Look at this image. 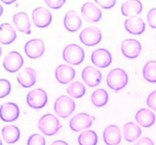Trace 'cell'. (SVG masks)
Masks as SVG:
<instances>
[{
    "label": "cell",
    "mask_w": 156,
    "mask_h": 145,
    "mask_svg": "<svg viewBox=\"0 0 156 145\" xmlns=\"http://www.w3.org/2000/svg\"><path fill=\"white\" fill-rule=\"evenodd\" d=\"M121 52L127 59H136L141 52L140 43L136 39H126L121 44Z\"/></svg>",
    "instance_id": "4fadbf2b"
},
{
    "label": "cell",
    "mask_w": 156,
    "mask_h": 145,
    "mask_svg": "<svg viewBox=\"0 0 156 145\" xmlns=\"http://www.w3.org/2000/svg\"><path fill=\"white\" fill-rule=\"evenodd\" d=\"M51 145H68V143L63 141V140H56V141L52 142Z\"/></svg>",
    "instance_id": "74e56055"
},
{
    "label": "cell",
    "mask_w": 156,
    "mask_h": 145,
    "mask_svg": "<svg viewBox=\"0 0 156 145\" xmlns=\"http://www.w3.org/2000/svg\"><path fill=\"white\" fill-rule=\"evenodd\" d=\"M78 143L79 145H97L98 135L96 132L92 129H86L82 132L78 136Z\"/></svg>",
    "instance_id": "83f0119b"
},
{
    "label": "cell",
    "mask_w": 156,
    "mask_h": 145,
    "mask_svg": "<svg viewBox=\"0 0 156 145\" xmlns=\"http://www.w3.org/2000/svg\"><path fill=\"white\" fill-rule=\"evenodd\" d=\"M146 104L149 108L156 111V91H153L152 93H150L146 98Z\"/></svg>",
    "instance_id": "e575fe53"
},
{
    "label": "cell",
    "mask_w": 156,
    "mask_h": 145,
    "mask_svg": "<svg viewBox=\"0 0 156 145\" xmlns=\"http://www.w3.org/2000/svg\"><path fill=\"white\" fill-rule=\"evenodd\" d=\"M11 83L7 79H0V98H4L11 93Z\"/></svg>",
    "instance_id": "4dcf8cb0"
},
{
    "label": "cell",
    "mask_w": 156,
    "mask_h": 145,
    "mask_svg": "<svg viewBox=\"0 0 156 145\" xmlns=\"http://www.w3.org/2000/svg\"><path fill=\"white\" fill-rule=\"evenodd\" d=\"M136 121L144 128H150L155 123V115L147 108H141L136 113Z\"/></svg>",
    "instance_id": "cb8c5ba5"
},
{
    "label": "cell",
    "mask_w": 156,
    "mask_h": 145,
    "mask_svg": "<svg viewBox=\"0 0 156 145\" xmlns=\"http://www.w3.org/2000/svg\"><path fill=\"white\" fill-rule=\"evenodd\" d=\"M75 102L67 95H61L56 99L54 104V110L61 118H67L75 110Z\"/></svg>",
    "instance_id": "277c9868"
},
{
    "label": "cell",
    "mask_w": 156,
    "mask_h": 145,
    "mask_svg": "<svg viewBox=\"0 0 156 145\" xmlns=\"http://www.w3.org/2000/svg\"><path fill=\"white\" fill-rule=\"evenodd\" d=\"M38 129H40V132L47 135V136H53L56 133H58V130L61 129L62 125L60 123L58 119L55 115L51 113H48L43 115L42 117L38 121Z\"/></svg>",
    "instance_id": "6da1fadb"
},
{
    "label": "cell",
    "mask_w": 156,
    "mask_h": 145,
    "mask_svg": "<svg viewBox=\"0 0 156 145\" xmlns=\"http://www.w3.org/2000/svg\"><path fill=\"white\" fill-rule=\"evenodd\" d=\"M143 11V5L139 0H128L121 6L122 15L128 18H134Z\"/></svg>",
    "instance_id": "7402d4cb"
},
{
    "label": "cell",
    "mask_w": 156,
    "mask_h": 145,
    "mask_svg": "<svg viewBox=\"0 0 156 145\" xmlns=\"http://www.w3.org/2000/svg\"><path fill=\"white\" fill-rule=\"evenodd\" d=\"M2 55V49H1V46H0V57Z\"/></svg>",
    "instance_id": "60d3db41"
},
{
    "label": "cell",
    "mask_w": 156,
    "mask_h": 145,
    "mask_svg": "<svg viewBox=\"0 0 156 145\" xmlns=\"http://www.w3.org/2000/svg\"><path fill=\"white\" fill-rule=\"evenodd\" d=\"M0 145H3V143H2V140H1V137H0Z\"/></svg>",
    "instance_id": "b9f144b4"
},
{
    "label": "cell",
    "mask_w": 156,
    "mask_h": 145,
    "mask_svg": "<svg viewBox=\"0 0 156 145\" xmlns=\"http://www.w3.org/2000/svg\"><path fill=\"white\" fill-rule=\"evenodd\" d=\"M20 117V108L14 102H5L0 106V119L3 122H15Z\"/></svg>",
    "instance_id": "5bb4252c"
},
{
    "label": "cell",
    "mask_w": 156,
    "mask_h": 145,
    "mask_svg": "<svg viewBox=\"0 0 156 145\" xmlns=\"http://www.w3.org/2000/svg\"><path fill=\"white\" fill-rule=\"evenodd\" d=\"M81 15L88 22H98L101 19V11L95 3L85 2L81 7Z\"/></svg>",
    "instance_id": "7c38bea8"
},
{
    "label": "cell",
    "mask_w": 156,
    "mask_h": 145,
    "mask_svg": "<svg viewBox=\"0 0 156 145\" xmlns=\"http://www.w3.org/2000/svg\"><path fill=\"white\" fill-rule=\"evenodd\" d=\"M4 4H12V3H14L15 1H13V0H12V1H5V0H3V1H2Z\"/></svg>",
    "instance_id": "ab89813d"
},
{
    "label": "cell",
    "mask_w": 156,
    "mask_h": 145,
    "mask_svg": "<svg viewBox=\"0 0 156 145\" xmlns=\"http://www.w3.org/2000/svg\"><path fill=\"white\" fill-rule=\"evenodd\" d=\"M129 77L124 69L114 68L106 76V84L114 91H119L128 84Z\"/></svg>",
    "instance_id": "7a4b0ae2"
},
{
    "label": "cell",
    "mask_w": 156,
    "mask_h": 145,
    "mask_svg": "<svg viewBox=\"0 0 156 145\" xmlns=\"http://www.w3.org/2000/svg\"><path fill=\"white\" fill-rule=\"evenodd\" d=\"M3 12H4V10H3V6L0 4V17H1L2 15H3Z\"/></svg>",
    "instance_id": "f35d334b"
},
{
    "label": "cell",
    "mask_w": 156,
    "mask_h": 145,
    "mask_svg": "<svg viewBox=\"0 0 156 145\" xmlns=\"http://www.w3.org/2000/svg\"><path fill=\"white\" fill-rule=\"evenodd\" d=\"M63 26L67 31L76 32L82 26L81 17L74 10L68 11L63 18Z\"/></svg>",
    "instance_id": "d6986e66"
},
{
    "label": "cell",
    "mask_w": 156,
    "mask_h": 145,
    "mask_svg": "<svg viewBox=\"0 0 156 145\" xmlns=\"http://www.w3.org/2000/svg\"><path fill=\"white\" fill-rule=\"evenodd\" d=\"M23 50L29 59L36 60L44 55L45 44L41 39H31L24 44Z\"/></svg>",
    "instance_id": "30bf717a"
},
{
    "label": "cell",
    "mask_w": 156,
    "mask_h": 145,
    "mask_svg": "<svg viewBox=\"0 0 156 145\" xmlns=\"http://www.w3.org/2000/svg\"><path fill=\"white\" fill-rule=\"evenodd\" d=\"M96 3L104 9H111L115 6V0H96Z\"/></svg>",
    "instance_id": "d590c367"
},
{
    "label": "cell",
    "mask_w": 156,
    "mask_h": 145,
    "mask_svg": "<svg viewBox=\"0 0 156 145\" xmlns=\"http://www.w3.org/2000/svg\"><path fill=\"white\" fill-rule=\"evenodd\" d=\"M48 102L47 93L43 89H34L27 95V103L33 109H41Z\"/></svg>",
    "instance_id": "5b68a950"
},
{
    "label": "cell",
    "mask_w": 156,
    "mask_h": 145,
    "mask_svg": "<svg viewBox=\"0 0 156 145\" xmlns=\"http://www.w3.org/2000/svg\"><path fill=\"white\" fill-rule=\"evenodd\" d=\"M122 140L121 132L118 126L110 125L104 130V141L106 145H118Z\"/></svg>",
    "instance_id": "ac0fdd59"
},
{
    "label": "cell",
    "mask_w": 156,
    "mask_h": 145,
    "mask_svg": "<svg viewBox=\"0 0 156 145\" xmlns=\"http://www.w3.org/2000/svg\"><path fill=\"white\" fill-rule=\"evenodd\" d=\"M55 77L60 84L66 85L75 78V70L68 64H60L55 70Z\"/></svg>",
    "instance_id": "2e32d148"
},
{
    "label": "cell",
    "mask_w": 156,
    "mask_h": 145,
    "mask_svg": "<svg viewBox=\"0 0 156 145\" xmlns=\"http://www.w3.org/2000/svg\"><path fill=\"white\" fill-rule=\"evenodd\" d=\"M32 22L38 28H46L52 22V14L44 7H37L32 11Z\"/></svg>",
    "instance_id": "ba28073f"
},
{
    "label": "cell",
    "mask_w": 156,
    "mask_h": 145,
    "mask_svg": "<svg viewBox=\"0 0 156 145\" xmlns=\"http://www.w3.org/2000/svg\"><path fill=\"white\" fill-rule=\"evenodd\" d=\"M27 145H46V139L38 133H33L27 139Z\"/></svg>",
    "instance_id": "1f68e13d"
},
{
    "label": "cell",
    "mask_w": 156,
    "mask_h": 145,
    "mask_svg": "<svg viewBox=\"0 0 156 145\" xmlns=\"http://www.w3.org/2000/svg\"><path fill=\"white\" fill-rule=\"evenodd\" d=\"M123 135L126 141L134 142L141 135V129L138 124L134 122H128L124 125Z\"/></svg>",
    "instance_id": "484cf974"
},
{
    "label": "cell",
    "mask_w": 156,
    "mask_h": 145,
    "mask_svg": "<svg viewBox=\"0 0 156 145\" xmlns=\"http://www.w3.org/2000/svg\"><path fill=\"white\" fill-rule=\"evenodd\" d=\"M37 74L36 71L30 67H26L23 68L17 76L18 83L21 85L23 88H30L36 83Z\"/></svg>",
    "instance_id": "e0dca14e"
},
{
    "label": "cell",
    "mask_w": 156,
    "mask_h": 145,
    "mask_svg": "<svg viewBox=\"0 0 156 145\" xmlns=\"http://www.w3.org/2000/svg\"><path fill=\"white\" fill-rule=\"evenodd\" d=\"M13 23L19 31L30 34V20L27 13L19 12L15 14L13 16Z\"/></svg>",
    "instance_id": "44dd1931"
},
{
    "label": "cell",
    "mask_w": 156,
    "mask_h": 145,
    "mask_svg": "<svg viewBox=\"0 0 156 145\" xmlns=\"http://www.w3.org/2000/svg\"><path fill=\"white\" fill-rule=\"evenodd\" d=\"M135 145H154L152 139L149 137H143L139 139L138 141L135 143Z\"/></svg>",
    "instance_id": "8d00e7d4"
},
{
    "label": "cell",
    "mask_w": 156,
    "mask_h": 145,
    "mask_svg": "<svg viewBox=\"0 0 156 145\" xmlns=\"http://www.w3.org/2000/svg\"><path fill=\"white\" fill-rule=\"evenodd\" d=\"M17 39V32L8 22L0 25V44L10 45Z\"/></svg>",
    "instance_id": "603a6c76"
},
{
    "label": "cell",
    "mask_w": 156,
    "mask_h": 145,
    "mask_svg": "<svg viewBox=\"0 0 156 145\" xmlns=\"http://www.w3.org/2000/svg\"><path fill=\"white\" fill-rule=\"evenodd\" d=\"M91 101L96 107H102L108 101V94L104 89H98L93 91L91 95Z\"/></svg>",
    "instance_id": "4316f807"
},
{
    "label": "cell",
    "mask_w": 156,
    "mask_h": 145,
    "mask_svg": "<svg viewBox=\"0 0 156 145\" xmlns=\"http://www.w3.org/2000/svg\"><path fill=\"white\" fill-rule=\"evenodd\" d=\"M67 94L73 98H81L86 93V88L81 82H73L69 84L66 89Z\"/></svg>",
    "instance_id": "f546056e"
},
{
    "label": "cell",
    "mask_w": 156,
    "mask_h": 145,
    "mask_svg": "<svg viewBox=\"0 0 156 145\" xmlns=\"http://www.w3.org/2000/svg\"><path fill=\"white\" fill-rule=\"evenodd\" d=\"M79 40L82 44L88 47H93L100 44L101 41V31L96 26H89L84 28L79 34Z\"/></svg>",
    "instance_id": "8992f818"
},
{
    "label": "cell",
    "mask_w": 156,
    "mask_h": 145,
    "mask_svg": "<svg viewBox=\"0 0 156 145\" xmlns=\"http://www.w3.org/2000/svg\"><path fill=\"white\" fill-rule=\"evenodd\" d=\"M62 59L69 64L79 65L84 61L85 52L80 46L76 44H69L66 46L62 51Z\"/></svg>",
    "instance_id": "3957f363"
},
{
    "label": "cell",
    "mask_w": 156,
    "mask_h": 145,
    "mask_svg": "<svg viewBox=\"0 0 156 145\" xmlns=\"http://www.w3.org/2000/svg\"><path fill=\"white\" fill-rule=\"evenodd\" d=\"M45 4L48 7H50L51 9L57 10V9H60L65 5L66 0H46Z\"/></svg>",
    "instance_id": "836d02e7"
},
{
    "label": "cell",
    "mask_w": 156,
    "mask_h": 145,
    "mask_svg": "<svg viewBox=\"0 0 156 145\" xmlns=\"http://www.w3.org/2000/svg\"><path fill=\"white\" fill-rule=\"evenodd\" d=\"M91 61L97 67H100V68H106V67H108L111 64L112 56L108 50L100 48V49H97L92 53Z\"/></svg>",
    "instance_id": "8fae6325"
},
{
    "label": "cell",
    "mask_w": 156,
    "mask_h": 145,
    "mask_svg": "<svg viewBox=\"0 0 156 145\" xmlns=\"http://www.w3.org/2000/svg\"><path fill=\"white\" fill-rule=\"evenodd\" d=\"M81 77L83 82L89 87H97L101 84L102 75L101 72L93 66H86L82 70Z\"/></svg>",
    "instance_id": "9a60e30c"
},
{
    "label": "cell",
    "mask_w": 156,
    "mask_h": 145,
    "mask_svg": "<svg viewBox=\"0 0 156 145\" xmlns=\"http://www.w3.org/2000/svg\"><path fill=\"white\" fill-rule=\"evenodd\" d=\"M143 76L149 83H156V61L150 60L146 62L143 68Z\"/></svg>",
    "instance_id": "f1b7e54d"
},
{
    "label": "cell",
    "mask_w": 156,
    "mask_h": 145,
    "mask_svg": "<svg viewBox=\"0 0 156 145\" xmlns=\"http://www.w3.org/2000/svg\"><path fill=\"white\" fill-rule=\"evenodd\" d=\"M95 118L87 113H79L73 116L69 121V127L73 132H81L89 129L93 125Z\"/></svg>",
    "instance_id": "9c48e42d"
},
{
    "label": "cell",
    "mask_w": 156,
    "mask_h": 145,
    "mask_svg": "<svg viewBox=\"0 0 156 145\" xmlns=\"http://www.w3.org/2000/svg\"><path fill=\"white\" fill-rule=\"evenodd\" d=\"M146 21L151 28H156V8L149 10L146 16Z\"/></svg>",
    "instance_id": "d6a6232c"
},
{
    "label": "cell",
    "mask_w": 156,
    "mask_h": 145,
    "mask_svg": "<svg viewBox=\"0 0 156 145\" xmlns=\"http://www.w3.org/2000/svg\"><path fill=\"white\" fill-rule=\"evenodd\" d=\"M1 134L4 141L7 144H14L19 141L20 136H21V132L17 126L7 125L2 128Z\"/></svg>",
    "instance_id": "d4e9b609"
},
{
    "label": "cell",
    "mask_w": 156,
    "mask_h": 145,
    "mask_svg": "<svg viewBox=\"0 0 156 145\" xmlns=\"http://www.w3.org/2000/svg\"><path fill=\"white\" fill-rule=\"evenodd\" d=\"M125 29L130 34L140 35L145 30V22L141 18H128L124 23Z\"/></svg>",
    "instance_id": "ffe728a7"
},
{
    "label": "cell",
    "mask_w": 156,
    "mask_h": 145,
    "mask_svg": "<svg viewBox=\"0 0 156 145\" xmlns=\"http://www.w3.org/2000/svg\"><path fill=\"white\" fill-rule=\"evenodd\" d=\"M23 65V57L19 52L11 51L5 56L3 60V67L4 69L10 72L15 73L19 71Z\"/></svg>",
    "instance_id": "52a82bcc"
}]
</instances>
